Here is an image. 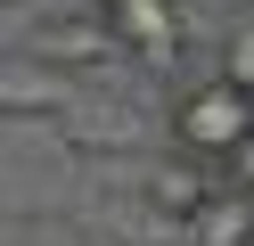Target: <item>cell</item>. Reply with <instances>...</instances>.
Here are the masks:
<instances>
[{
    "mask_svg": "<svg viewBox=\"0 0 254 246\" xmlns=\"http://www.w3.org/2000/svg\"><path fill=\"white\" fill-rule=\"evenodd\" d=\"M246 131H254V90H238L230 74L181 82V98H172V156H189V164H221Z\"/></svg>",
    "mask_w": 254,
    "mask_h": 246,
    "instance_id": "1",
    "label": "cell"
},
{
    "mask_svg": "<svg viewBox=\"0 0 254 246\" xmlns=\"http://www.w3.org/2000/svg\"><path fill=\"white\" fill-rule=\"evenodd\" d=\"M99 16L115 33V49H131V58H148V66L181 58V0H107Z\"/></svg>",
    "mask_w": 254,
    "mask_h": 246,
    "instance_id": "2",
    "label": "cell"
},
{
    "mask_svg": "<svg viewBox=\"0 0 254 246\" xmlns=\"http://www.w3.org/2000/svg\"><path fill=\"white\" fill-rule=\"evenodd\" d=\"M25 49H33L41 66H58V74H82V66H107V58H123V49H115V33H107V16H90V25L58 16V25H41Z\"/></svg>",
    "mask_w": 254,
    "mask_h": 246,
    "instance_id": "3",
    "label": "cell"
},
{
    "mask_svg": "<svg viewBox=\"0 0 254 246\" xmlns=\"http://www.w3.org/2000/svg\"><path fill=\"white\" fill-rule=\"evenodd\" d=\"M66 98H74V74L41 66L33 49H17V58L0 66V107H8V115H58Z\"/></svg>",
    "mask_w": 254,
    "mask_h": 246,
    "instance_id": "4",
    "label": "cell"
},
{
    "mask_svg": "<svg viewBox=\"0 0 254 246\" xmlns=\"http://www.w3.org/2000/svg\"><path fill=\"white\" fill-rule=\"evenodd\" d=\"M58 123H66V140L90 148V156H123V148H139V115H131V107H107V98H66Z\"/></svg>",
    "mask_w": 254,
    "mask_h": 246,
    "instance_id": "5",
    "label": "cell"
},
{
    "mask_svg": "<svg viewBox=\"0 0 254 246\" xmlns=\"http://www.w3.org/2000/svg\"><path fill=\"white\" fill-rule=\"evenodd\" d=\"M181 246H254V197L246 189H205V205L181 222Z\"/></svg>",
    "mask_w": 254,
    "mask_h": 246,
    "instance_id": "6",
    "label": "cell"
},
{
    "mask_svg": "<svg viewBox=\"0 0 254 246\" xmlns=\"http://www.w3.org/2000/svg\"><path fill=\"white\" fill-rule=\"evenodd\" d=\"M205 164H189V156H164V164H148L139 172V197H148V213H164V222H189V213L205 205Z\"/></svg>",
    "mask_w": 254,
    "mask_h": 246,
    "instance_id": "7",
    "label": "cell"
},
{
    "mask_svg": "<svg viewBox=\"0 0 254 246\" xmlns=\"http://www.w3.org/2000/svg\"><path fill=\"white\" fill-rule=\"evenodd\" d=\"M213 74H230L238 90H254V16L230 33V41H221V66H213Z\"/></svg>",
    "mask_w": 254,
    "mask_h": 246,
    "instance_id": "8",
    "label": "cell"
},
{
    "mask_svg": "<svg viewBox=\"0 0 254 246\" xmlns=\"http://www.w3.org/2000/svg\"><path fill=\"white\" fill-rule=\"evenodd\" d=\"M221 189H246V197H254V131L221 156Z\"/></svg>",
    "mask_w": 254,
    "mask_h": 246,
    "instance_id": "9",
    "label": "cell"
},
{
    "mask_svg": "<svg viewBox=\"0 0 254 246\" xmlns=\"http://www.w3.org/2000/svg\"><path fill=\"white\" fill-rule=\"evenodd\" d=\"M99 8H107V0H99Z\"/></svg>",
    "mask_w": 254,
    "mask_h": 246,
    "instance_id": "10",
    "label": "cell"
}]
</instances>
